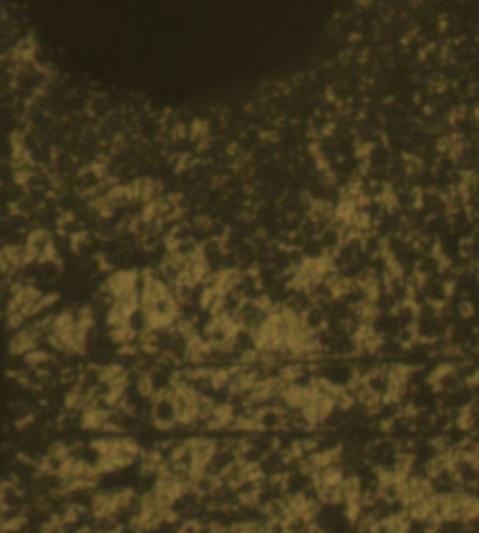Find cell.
<instances>
[{"mask_svg": "<svg viewBox=\"0 0 479 533\" xmlns=\"http://www.w3.org/2000/svg\"><path fill=\"white\" fill-rule=\"evenodd\" d=\"M174 388L159 393L154 397V406H152V423L158 426L159 431H170L172 426L178 423V412L177 404H174V397H172Z\"/></svg>", "mask_w": 479, "mask_h": 533, "instance_id": "obj_1", "label": "cell"}, {"mask_svg": "<svg viewBox=\"0 0 479 533\" xmlns=\"http://www.w3.org/2000/svg\"><path fill=\"white\" fill-rule=\"evenodd\" d=\"M0 509H26V494L13 481H2Z\"/></svg>", "mask_w": 479, "mask_h": 533, "instance_id": "obj_2", "label": "cell"}, {"mask_svg": "<svg viewBox=\"0 0 479 533\" xmlns=\"http://www.w3.org/2000/svg\"><path fill=\"white\" fill-rule=\"evenodd\" d=\"M191 446H193V451H195L199 470H201L204 464H208L210 460L214 458L215 451H217V442H215V440L204 438V436H195V438L191 440Z\"/></svg>", "mask_w": 479, "mask_h": 533, "instance_id": "obj_3", "label": "cell"}, {"mask_svg": "<svg viewBox=\"0 0 479 533\" xmlns=\"http://www.w3.org/2000/svg\"><path fill=\"white\" fill-rule=\"evenodd\" d=\"M178 533H201V524L195 521H182Z\"/></svg>", "mask_w": 479, "mask_h": 533, "instance_id": "obj_4", "label": "cell"}, {"mask_svg": "<svg viewBox=\"0 0 479 533\" xmlns=\"http://www.w3.org/2000/svg\"><path fill=\"white\" fill-rule=\"evenodd\" d=\"M44 533H66V532H64V527H62V524H60V522H53L51 526L45 527Z\"/></svg>", "mask_w": 479, "mask_h": 533, "instance_id": "obj_5", "label": "cell"}, {"mask_svg": "<svg viewBox=\"0 0 479 533\" xmlns=\"http://www.w3.org/2000/svg\"><path fill=\"white\" fill-rule=\"evenodd\" d=\"M219 533H238V532H236V527H228V530H221Z\"/></svg>", "mask_w": 479, "mask_h": 533, "instance_id": "obj_6", "label": "cell"}, {"mask_svg": "<svg viewBox=\"0 0 479 533\" xmlns=\"http://www.w3.org/2000/svg\"><path fill=\"white\" fill-rule=\"evenodd\" d=\"M473 118H476V122L479 124V107H476V111H473Z\"/></svg>", "mask_w": 479, "mask_h": 533, "instance_id": "obj_7", "label": "cell"}]
</instances>
